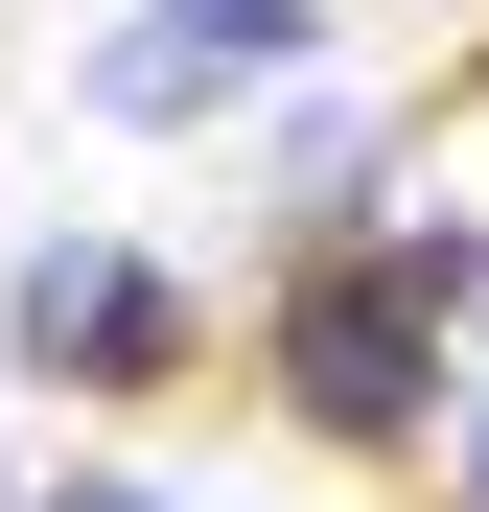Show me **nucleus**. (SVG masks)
I'll return each mask as SVG.
<instances>
[{
	"instance_id": "2",
	"label": "nucleus",
	"mask_w": 489,
	"mask_h": 512,
	"mask_svg": "<svg viewBox=\"0 0 489 512\" xmlns=\"http://www.w3.org/2000/svg\"><path fill=\"white\" fill-rule=\"evenodd\" d=\"M0 350L70 373V396H163V373H187V280L117 256V233H47L24 280H0Z\"/></svg>"
},
{
	"instance_id": "4",
	"label": "nucleus",
	"mask_w": 489,
	"mask_h": 512,
	"mask_svg": "<svg viewBox=\"0 0 489 512\" xmlns=\"http://www.w3.org/2000/svg\"><path fill=\"white\" fill-rule=\"evenodd\" d=\"M47 512H163V489H117V466H70V489H47Z\"/></svg>"
},
{
	"instance_id": "3",
	"label": "nucleus",
	"mask_w": 489,
	"mask_h": 512,
	"mask_svg": "<svg viewBox=\"0 0 489 512\" xmlns=\"http://www.w3.org/2000/svg\"><path fill=\"white\" fill-rule=\"evenodd\" d=\"M257 70H303V0H140L70 94L94 117H210V94H257Z\"/></svg>"
},
{
	"instance_id": "1",
	"label": "nucleus",
	"mask_w": 489,
	"mask_h": 512,
	"mask_svg": "<svg viewBox=\"0 0 489 512\" xmlns=\"http://www.w3.org/2000/svg\"><path fill=\"white\" fill-rule=\"evenodd\" d=\"M443 303H466V233H326L257 350H280V396L326 443H420L443 419Z\"/></svg>"
},
{
	"instance_id": "5",
	"label": "nucleus",
	"mask_w": 489,
	"mask_h": 512,
	"mask_svg": "<svg viewBox=\"0 0 489 512\" xmlns=\"http://www.w3.org/2000/svg\"><path fill=\"white\" fill-rule=\"evenodd\" d=\"M466 512H489V396H466Z\"/></svg>"
}]
</instances>
